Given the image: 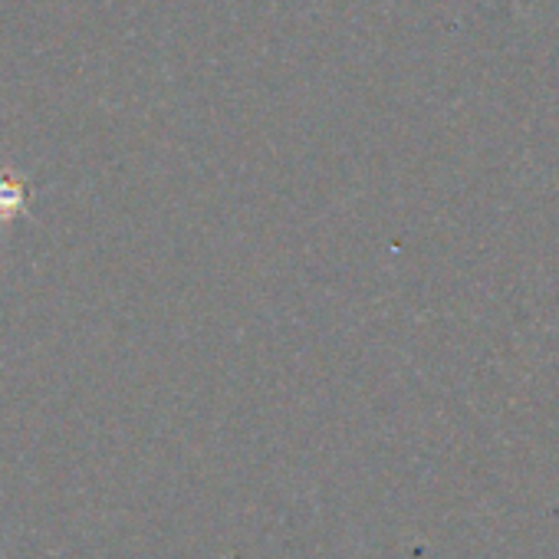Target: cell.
Returning a JSON list of instances; mask_svg holds the SVG:
<instances>
[{"label":"cell","mask_w":559,"mask_h":559,"mask_svg":"<svg viewBox=\"0 0 559 559\" xmlns=\"http://www.w3.org/2000/svg\"><path fill=\"white\" fill-rule=\"evenodd\" d=\"M24 204V185L11 175H0V217H11Z\"/></svg>","instance_id":"6da1fadb"}]
</instances>
